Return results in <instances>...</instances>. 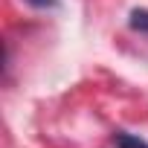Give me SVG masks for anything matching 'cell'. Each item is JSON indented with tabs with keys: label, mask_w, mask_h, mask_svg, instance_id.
Here are the masks:
<instances>
[{
	"label": "cell",
	"mask_w": 148,
	"mask_h": 148,
	"mask_svg": "<svg viewBox=\"0 0 148 148\" xmlns=\"http://www.w3.org/2000/svg\"><path fill=\"white\" fill-rule=\"evenodd\" d=\"M131 29L148 32V9H134L131 12Z\"/></svg>",
	"instance_id": "obj_2"
},
{
	"label": "cell",
	"mask_w": 148,
	"mask_h": 148,
	"mask_svg": "<svg viewBox=\"0 0 148 148\" xmlns=\"http://www.w3.org/2000/svg\"><path fill=\"white\" fill-rule=\"evenodd\" d=\"M26 3H32L38 9H47V6H58V0H26Z\"/></svg>",
	"instance_id": "obj_3"
},
{
	"label": "cell",
	"mask_w": 148,
	"mask_h": 148,
	"mask_svg": "<svg viewBox=\"0 0 148 148\" xmlns=\"http://www.w3.org/2000/svg\"><path fill=\"white\" fill-rule=\"evenodd\" d=\"M113 145H116V148H148L145 139H139V136H134V134H128V131H116V134H113Z\"/></svg>",
	"instance_id": "obj_1"
}]
</instances>
